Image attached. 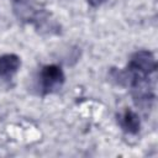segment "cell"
Returning <instances> with one entry per match:
<instances>
[{"instance_id": "6da1fadb", "label": "cell", "mask_w": 158, "mask_h": 158, "mask_svg": "<svg viewBox=\"0 0 158 158\" xmlns=\"http://www.w3.org/2000/svg\"><path fill=\"white\" fill-rule=\"evenodd\" d=\"M157 69L154 56L148 51H138L130 58L127 69L122 72V84L127 85V80L131 77H149Z\"/></svg>"}, {"instance_id": "7a4b0ae2", "label": "cell", "mask_w": 158, "mask_h": 158, "mask_svg": "<svg viewBox=\"0 0 158 158\" xmlns=\"http://www.w3.org/2000/svg\"><path fill=\"white\" fill-rule=\"evenodd\" d=\"M41 89L43 94H51L58 90L64 83V74L60 67L56 64L44 65L40 74Z\"/></svg>"}, {"instance_id": "3957f363", "label": "cell", "mask_w": 158, "mask_h": 158, "mask_svg": "<svg viewBox=\"0 0 158 158\" xmlns=\"http://www.w3.org/2000/svg\"><path fill=\"white\" fill-rule=\"evenodd\" d=\"M118 122H120V126L123 128V131H126L127 133H132V135L137 133L141 127V121H139L138 115L130 109H126L120 115Z\"/></svg>"}, {"instance_id": "277c9868", "label": "cell", "mask_w": 158, "mask_h": 158, "mask_svg": "<svg viewBox=\"0 0 158 158\" xmlns=\"http://www.w3.org/2000/svg\"><path fill=\"white\" fill-rule=\"evenodd\" d=\"M20 58L16 54H4L0 57V78L11 77L20 68Z\"/></svg>"}, {"instance_id": "5b68a950", "label": "cell", "mask_w": 158, "mask_h": 158, "mask_svg": "<svg viewBox=\"0 0 158 158\" xmlns=\"http://www.w3.org/2000/svg\"><path fill=\"white\" fill-rule=\"evenodd\" d=\"M106 0H88V2L91 5V6H94V7H96V6H100L102 2H105Z\"/></svg>"}]
</instances>
